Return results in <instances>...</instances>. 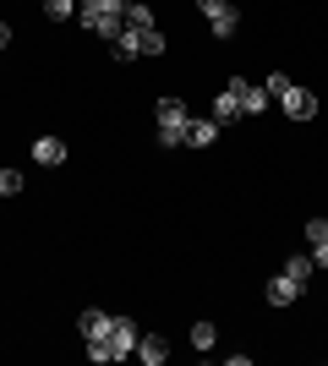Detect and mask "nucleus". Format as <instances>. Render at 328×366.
<instances>
[{"label":"nucleus","instance_id":"obj_21","mask_svg":"<svg viewBox=\"0 0 328 366\" xmlns=\"http://www.w3.org/2000/svg\"><path fill=\"white\" fill-rule=\"evenodd\" d=\"M284 88H290V76H284V71H274V76H268V99H279Z\"/></svg>","mask_w":328,"mask_h":366},{"label":"nucleus","instance_id":"obj_15","mask_svg":"<svg viewBox=\"0 0 328 366\" xmlns=\"http://www.w3.org/2000/svg\"><path fill=\"white\" fill-rule=\"evenodd\" d=\"M126 28H159V22H154V11H148L142 0H126Z\"/></svg>","mask_w":328,"mask_h":366},{"label":"nucleus","instance_id":"obj_22","mask_svg":"<svg viewBox=\"0 0 328 366\" xmlns=\"http://www.w3.org/2000/svg\"><path fill=\"white\" fill-rule=\"evenodd\" d=\"M6 44H11V28H6V22H0V49H6Z\"/></svg>","mask_w":328,"mask_h":366},{"label":"nucleus","instance_id":"obj_16","mask_svg":"<svg viewBox=\"0 0 328 366\" xmlns=\"http://www.w3.org/2000/svg\"><path fill=\"white\" fill-rule=\"evenodd\" d=\"M312 268H317L312 252H307V257H290V262H284V274L296 279V285H312Z\"/></svg>","mask_w":328,"mask_h":366},{"label":"nucleus","instance_id":"obj_6","mask_svg":"<svg viewBox=\"0 0 328 366\" xmlns=\"http://www.w3.org/2000/svg\"><path fill=\"white\" fill-rule=\"evenodd\" d=\"M301 295H307V285H296V279H290V274L268 279V306H296Z\"/></svg>","mask_w":328,"mask_h":366},{"label":"nucleus","instance_id":"obj_11","mask_svg":"<svg viewBox=\"0 0 328 366\" xmlns=\"http://www.w3.org/2000/svg\"><path fill=\"white\" fill-rule=\"evenodd\" d=\"M109 312H99V306H88V312H82L77 317V328H82V339H109Z\"/></svg>","mask_w":328,"mask_h":366},{"label":"nucleus","instance_id":"obj_3","mask_svg":"<svg viewBox=\"0 0 328 366\" xmlns=\"http://www.w3.org/2000/svg\"><path fill=\"white\" fill-rule=\"evenodd\" d=\"M197 6H203L208 28H214L219 39H230V33L241 28V11H235V0H197Z\"/></svg>","mask_w":328,"mask_h":366},{"label":"nucleus","instance_id":"obj_2","mask_svg":"<svg viewBox=\"0 0 328 366\" xmlns=\"http://www.w3.org/2000/svg\"><path fill=\"white\" fill-rule=\"evenodd\" d=\"M187 126H192V109L181 99H159V142L164 148H181L187 142Z\"/></svg>","mask_w":328,"mask_h":366},{"label":"nucleus","instance_id":"obj_19","mask_svg":"<svg viewBox=\"0 0 328 366\" xmlns=\"http://www.w3.org/2000/svg\"><path fill=\"white\" fill-rule=\"evenodd\" d=\"M214 322H197V328H192V345H197V350H214Z\"/></svg>","mask_w":328,"mask_h":366},{"label":"nucleus","instance_id":"obj_12","mask_svg":"<svg viewBox=\"0 0 328 366\" xmlns=\"http://www.w3.org/2000/svg\"><path fill=\"white\" fill-rule=\"evenodd\" d=\"M131 355H137L142 366H159V361H164V339H159V334H137V350H131Z\"/></svg>","mask_w":328,"mask_h":366},{"label":"nucleus","instance_id":"obj_13","mask_svg":"<svg viewBox=\"0 0 328 366\" xmlns=\"http://www.w3.org/2000/svg\"><path fill=\"white\" fill-rule=\"evenodd\" d=\"M241 109H247V115H263L268 109V88H252L247 76H241Z\"/></svg>","mask_w":328,"mask_h":366},{"label":"nucleus","instance_id":"obj_7","mask_svg":"<svg viewBox=\"0 0 328 366\" xmlns=\"http://www.w3.org/2000/svg\"><path fill=\"white\" fill-rule=\"evenodd\" d=\"M219 132H224V126H219L214 115H192V126H187V142H192V148H214V142H219Z\"/></svg>","mask_w":328,"mask_h":366},{"label":"nucleus","instance_id":"obj_20","mask_svg":"<svg viewBox=\"0 0 328 366\" xmlns=\"http://www.w3.org/2000/svg\"><path fill=\"white\" fill-rule=\"evenodd\" d=\"M22 192V175L16 169H0V197H16Z\"/></svg>","mask_w":328,"mask_h":366},{"label":"nucleus","instance_id":"obj_9","mask_svg":"<svg viewBox=\"0 0 328 366\" xmlns=\"http://www.w3.org/2000/svg\"><path fill=\"white\" fill-rule=\"evenodd\" d=\"M307 246L317 268H328V219H307Z\"/></svg>","mask_w":328,"mask_h":366},{"label":"nucleus","instance_id":"obj_17","mask_svg":"<svg viewBox=\"0 0 328 366\" xmlns=\"http://www.w3.org/2000/svg\"><path fill=\"white\" fill-rule=\"evenodd\" d=\"M137 39H142V55H164V33L159 28H137Z\"/></svg>","mask_w":328,"mask_h":366},{"label":"nucleus","instance_id":"obj_4","mask_svg":"<svg viewBox=\"0 0 328 366\" xmlns=\"http://www.w3.org/2000/svg\"><path fill=\"white\" fill-rule=\"evenodd\" d=\"M279 109L290 115V121H312V115H317V93H312V88H296V82H290V88L279 93Z\"/></svg>","mask_w":328,"mask_h":366},{"label":"nucleus","instance_id":"obj_1","mask_svg":"<svg viewBox=\"0 0 328 366\" xmlns=\"http://www.w3.org/2000/svg\"><path fill=\"white\" fill-rule=\"evenodd\" d=\"M77 16H82V28H88V33H99V39L115 44L121 28H126V0H82Z\"/></svg>","mask_w":328,"mask_h":366},{"label":"nucleus","instance_id":"obj_14","mask_svg":"<svg viewBox=\"0 0 328 366\" xmlns=\"http://www.w3.org/2000/svg\"><path fill=\"white\" fill-rule=\"evenodd\" d=\"M137 55H142L137 28H121V39H115V61H137Z\"/></svg>","mask_w":328,"mask_h":366},{"label":"nucleus","instance_id":"obj_18","mask_svg":"<svg viewBox=\"0 0 328 366\" xmlns=\"http://www.w3.org/2000/svg\"><path fill=\"white\" fill-rule=\"evenodd\" d=\"M39 6H44V11L55 16V22H66V16L77 11V0H39Z\"/></svg>","mask_w":328,"mask_h":366},{"label":"nucleus","instance_id":"obj_10","mask_svg":"<svg viewBox=\"0 0 328 366\" xmlns=\"http://www.w3.org/2000/svg\"><path fill=\"white\" fill-rule=\"evenodd\" d=\"M33 164H44V169L66 164V142L61 137H39V142H33Z\"/></svg>","mask_w":328,"mask_h":366},{"label":"nucleus","instance_id":"obj_8","mask_svg":"<svg viewBox=\"0 0 328 366\" xmlns=\"http://www.w3.org/2000/svg\"><path fill=\"white\" fill-rule=\"evenodd\" d=\"M109 345H115V355H131V350H137V322L115 317V322H109Z\"/></svg>","mask_w":328,"mask_h":366},{"label":"nucleus","instance_id":"obj_5","mask_svg":"<svg viewBox=\"0 0 328 366\" xmlns=\"http://www.w3.org/2000/svg\"><path fill=\"white\" fill-rule=\"evenodd\" d=\"M247 109H241V76H230L224 88H219V99H214V121L219 126H230V121H241Z\"/></svg>","mask_w":328,"mask_h":366}]
</instances>
